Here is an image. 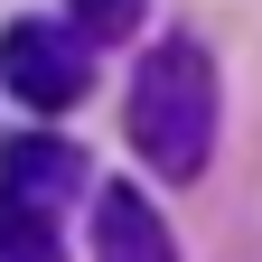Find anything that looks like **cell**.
<instances>
[{
  "label": "cell",
  "instance_id": "cell-1",
  "mask_svg": "<svg viewBox=\"0 0 262 262\" xmlns=\"http://www.w3.org/2000/svg\"><path fill=\"white\" fill-rule=\"evenodd\" d=\"M131 150L150 178H206L215 159V56L196 38H159L131 75Z\"/></svg>",
  "mask_w": 262,
  "mask_h": 262
},
{
  "label": "cell",
  "instance_id": "cell-2",
  "mask_svg": "<svg viewBox=\"0 0 262 262\" xmlns=\"http://www.w3.org/2000/svg\"><path fill=\"white\" fill-rule=\"evenodd\" d=\"M0 84L38 113H66L84 103L94 66H84V28H56V19H10L0 28Z\"/></svg>",
  "mask_w": 262,
  "mask_h": 262
},
{
  "label": "cell",
  "instance_id": "cell-3",
  "mask_svg": "<svg viewBox=\"0 0 262 262\" xmlns=\"http://www.w3.org/2000/svg\"><path fill=\"white\" fill-rule=\"evenodd\" d=\"M94 262H178L169 225L141 187H103L94 196Z\"/></svg>",
  "mask_w": 262,
  "mask_h": 262
},
{
  "label": "cell",
  "instance_id": "cell-4",
  "mask_svg": "<svg viewBox=\"0 0 262 262\" xmlns=\"http://www.w3.org/2000/svg\"><path fill=\"white\" fill-rule=\"evenodd\" d=\"M75 178H84V150H75V141H56V131H19V141H0V187H10V196L56 206Z\"/></svg>",
  "mask_w": 262,
  "mask_h": 262
},
{
  "label": "cell",
  "instance_id": "cell-5",
  "mask_svg": "<svg viewBox=\"0 0 262 262\" xmlns=\"http://www.w3.org/2000/svg\"><path fill=\"white\" fill-rule=\"evenodd\" d=\"M0 262H66L56 206H38V196H10V187H0Z\"/></svg>",
  "mask_w": 262,
  "mask_h": 262
},
{
  "label": "cell",
  "instance_id": "cell-6",
  "mask_svg": "<svg viewBox=\"0 0 262 262\" xmlns=\"http://www.w3.org/2000/svg\"><path fill=\"white\" fill-rule=\"evenodd\" d=\"M141 10H150V0H75V28H84V38H131Z\"/></svg>",
  "mask_w": 262,
  "mask_h": 262
}]
</instances>
